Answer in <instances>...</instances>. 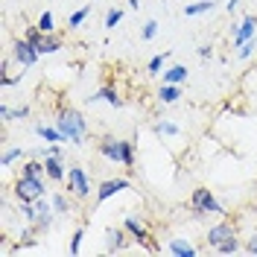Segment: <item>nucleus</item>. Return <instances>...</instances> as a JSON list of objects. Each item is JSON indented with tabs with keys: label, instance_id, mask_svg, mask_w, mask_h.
<instances>
[{
	"label": "nucleus",
	"instance_id": "33",
	"mask_svg": "<svg viewBox=\"0 0 257 257\" xmlns=\"http://www.w3.org/2000/svg\"><path fill=\"white\" fill-rule=\"evenodd\" d=\"M27 117H30V105H21V108H12L9 111V123L12 120H27Z\"/></svg>",
	"mask_w": 257,
	"mask_h": 257
},
{
	"label": "nucleus",
	"instance_id": "8",
	"mask_svg": "<svg viewBox=\"0 0 257 257\" xmlns=\"http://www.w3.org/2000/svg\"><path fill=\"white\" fill-rule=\"evenodd\" d=\"M123 190H132V181L128 178H105V181H99V187H96V205H102V202H108L111 196Z\"/></svg>",
	"mask_w": 257,
	"mask_h": 257
},
{
	"label": "nucleus",
	"instance_id": "17",
	"mask_svg": "<svg viewBox=\"0 0 257 257\" xmlns=\"http://www.w3.org/2000/svg\"><path fill=\"white\" fill-rule=\"evenodd\" d=\"M178 99H181V85L161 82V88H158V102H164V105H176Z\"/></svg>",
	"mask_w": 257,
	"mask_h": 257
},
{
	"label": "nucleus",
	"instance_id": "38",
	"mask_svg": "<svg viewBox=\"0 0 257 257\" xmlns=\"http://www.w3.org/2000/svg\"><path fill=\"white\" fill-rule=\"evenodd\" d=\"M128 3V9H138V6H141V0H126Z\"/></svg>",
	"mask_w": 257,
	"mask_h": 257
},
{
	"label": "nucleus",
	"instance_id": "23",
	"mask_svg": "<svg viewBox=\"0 0 257 257\" xmlns=\"http://www.w3.org/2000/svg\"><path fill=\"white\" fill-rule=\"evenodd\" d=\"M88 18H91V3L82 6V9H76V12H70V15H67V27H70V30H79Z\"/></svg>",
	"mask_w": 257,
	"mask_h": 257
},
{
	"label": "nucleus",
	"instance_id": "3",
	"mask_svg": "<svg viewBox=\"0 0 257 257\" xmlns=\"http://www.w3.org/2000/svg\"><path fill=\"white\" fill-rule=\"evenodd\" d=\"M190 210L196 216H208V213L225 216L222 202H219V199L213 196V190H208V187H196V190L190 193Z\"/></svg>",
	"mask_w": 257,
	"mask_h": 257
},
{
	"label": "nucleus",
	"instance_id": "18",
	"mask_svg": "<svg viewBox=\"0 0 257 257\" xmlns=\"http://www.w3.org/2000/svg\"><path fill=\"white\" fill-rule=\"evenodd\" d=\"M161 82H170V85H184V82H187V67H184V64H170V67L161 73Z\"/></svg>",
	"mask_w": 257,
	"mask_h": 257
},
{
	"label": "nucleus",
	"instance_id": "9",
	"mask_svg": "<svg viewBox=\"0 0 257 257\" xmlns=\"http://www.w3.org/2000/svg\"><path fill=\"white\" fill-rule=\"evenodd\" d=\"M12 59H15L21 67H32V64L41 59V53L35 50V44H30L27 38H18L15 47H12Z\"/></svg>",
	"mask_w": 257,
	"mask_h": 257
},
{
	"label": "nucleus",
	"instance_id": "21",
	"mask_svg": "<svg viewBox=\"0 0 257 257\" xmlns=\"http://www.w3.org/2000/svg\"><path fill=\"white\" fill-rule=\"evenodd\" d=\"M27 158H30V152H27L24 146H9V149L3 152V158H0V164H3V167H12L15 161H27Z\"/></svg>",
	"mask_w": 257,
	"mask_h": 257
},
{
	"label": "nucleus",
	"instance_id": "5",
	"mask_svg": "<svg viewBox=\"0 0 257 257\" xmlns=\"http://www.w3.org/2000/svg\"><path fill=\"white\" fill-rule=\"evenodd\" d=\"M123 228L128 231V237L138 242V245H144L146 251H158L155 248V242H152V234H149V228L141 216H135V213H128L126 219H123Z\"/></svg>",
	"mask_w": 257,
	"mask_h": 257
},
{
	"label": "nucleus",
	"instance_id": "28",
	"mask_svg": "<svg viewBox=\"0 0 257 257\" xmlns=\"http://www.w3.org/2000/svg\"><path fill=\"white\" fill-rule=\"evenodd\" d=\"M38 30L41 32H56V18H53V12H41V18H38Z\"/></svg>",
	"mask_w": 257,
	"mask_h": 257
},
{
	"label": "nucleus",
	"instance_id": "36",
	"mask_svg": "<svg viewBox=\"0 0 257 257\" xmlns=\"http://www.w3.org/2000/svg\"><path fill=\"white\" fill-rule=\"evenodd\" d=\"M9 111H12V108H9L6 102H0V120H3V123H9Z\"/></svg>",
	"mask_w": 257,
	"mask_h": 257
},
{
	"label": "nucleus",
	"instance_id": "30",
	"mask_svg": "<svg viewBox=\"0 0 257 257\" xmlns=\"http://www.w3.org/2000/svg\"><path fill=\"white\" fill-rule=\"evenodd\" d=\"M242 245H240V240L234 237V240H228V242H222V245H216V254H237Z\"/></svg>",
	"mask_w": 257,
	"mask_h": 257
},
{
	"label": "nucleus",
	"instance_id": "25",
	"mask_svg": "<svg viewBox=\"0 0 257 257\" xmlns=\"http://www.w3.org/2000/svg\"><path fill=\"white\" fill-rule=\"evenodd\" d=\"M120 21H123V9H120V6H114V9H108V12H105V21H102V27L111 32L114 27L120 24Z\"/></svg>",
	"mask_w": 257,
	"mask_h": 257
},
{
	"label": "nucleus",
	"instance_id": "12",
	"mask_svg": "<svg viewBox=\"0 0 257 257\" xmlns=\"http://www.w3.org/2000/svg\"><path fill=\"white\" fill-rule=\"evenodd\" d=\"M88 102H91V105H94V102H105V105H111V108H120L126 99L120 96V91H117L114 85H102L99 91H94V94L88 96Z\"/></svg>",
	"mask_w": 257,
	"mask_h": 257
},
{
	"label": "nucleus",
	"instance_id": "7",
	"mask_svg": "<svg viewBox=\"0 0 257 257\" xmlns=\"http://www.w3.org/2000/svg\"><path fill=\"white\" fill-rule=\"evenodd\" d=\"M231 35H234V47H242L245 41L257 38V15H242L240 24H234Z\"/></svg>",
	"mask_w": 257,
	"mask_h": 257
},
{
	"label": "nucleus",
	"instance_id": "13",
	"mask_svg": "<svg viewBox=\"0 0 257 257\" xmlns=\"http://www.w3.org/2000/svg\"><path fill=\"white\" fill-rule=\"evenodd\" d=\"M44 167H47V181H56V184L67 181V164H64V155H47V158H44Z\"/></svg>",
	"mask_w": 257,
	"mask_h": 257
},
{
	"label": "nucleus",
	"instance_id": "24",
	"mask_svg": "<svg viewBox=\"0 0 257 257\" xmlns=\"http://www.w3.org/2000/svg\"><path fill=\"white\" fill-rule=\"evenodd\" d=\"M167 62H170V53H158V56H152L149 64H146V73H149V76L164 73V64H167Z\"/></svg>",
	"mask_w": 257,
	"mask_h": 257
},
{
	"label": "nucleus",
	"instance_id": "14",
	"mask_svg": "<svg viewBox=\"0 0 257 257\" xmlns=\"http://www.w3.org/2000/svg\"><path fill=\"white\" fill-rule=\"evenodd\" d=\"M167 251H170L173 257H196L199 254V248L190 245L187 240H181V237H173V240L167 242Z\"/></svg>",
	"mask_w": 257,
	"mask_h": 257
},
{
	"label": "nucleus",
	"instance_id": "31",
	"mask_svg": "<svg viewBox=\"0 0 257 257\" xmlns=\"http://www.w3.org/2000/svg\"><path fill=\"white\" fill-rule=\"evenodd\" d=\"M24 38H27L30 44H35V50H38V44H41V38H44V32L38 30V24H35V27H27V32H24Z\"/></svg>",
	"mask_w": 257,
	"mask_h": 257
},
{
	"label": "nucleus",
	"instance_id": "27",
	"mask_svg": "<svg viewBox=\"0 0 257 257\" xmlns=\"http://www.w3.org/2000/svg\"><path fill=\"white\" fill-rule=\"evenodd\" d=\"M53 208H56V213L59 216H64V213H70V202H67V196H62V193H53Z\"/></svg>",
	"mask_w": 257,
	"mask_h": 257
},
{
	"label": "nucleus",
	"instance_id": "15",
	"mask_svg": "<svg viewBox=\"0 0 257 257\" xmlns=\"http://www.w3.org/2000/svg\"><path fill=\"white\" fill-rule=\"evenodd\" d=\"M35 135H38L44 144H67V141H64V135L59 132V126H56V123H53V126L38 123V126H35Z\"/></svg>",
	"mask_w": 257,
	"mask_h": 257
},
{
	"label": "nucleus",
	"instance_id": "19",
	"mask_svg": "<svg viewBox=\"0 0 257 257\" xmlns=\"http://www.w3.org/2000/svg\"><path fill=\"white\" fill-rule=\"evenodd\" d=\"M21 173H24V176H38V178H47V167H44V158H35V155H30V158L24 161Z\"/></svg>",
	"mask_w": 257,
	"mask_h": 257
},
{
	"label": "nucleus",
	"instance_id": "11",
	"mask_svg": "<svg viewBox=\"0 0 257 257\" xmlns=\"http://www.w3.org/2000/svg\"><path fill=\"white\" fill-rule=\"evenodd\" d=\"M132 237H128L126 228H108V234H105V251L108 254H117V251H126Z\"/></svg>",
	"mask_w": 257,
	"mask_h": 257
},
{
	"label": "nucleus",
	"instance_id": "34",
	"mask_svg": "<svg viewBox=\"0 0 257 257\" xmlns=\"http://www.w3.org/2000/svg\"><path fill=\"white\" fill-rule=\"evenodd\" d=\"M242 251H245V254H257V231L248 237V242L242 245Z\"/></svg>",
	"mask_w": 257,
	"mask_h": 257
},
{
	"label": "nucleus",
	"instance_id": "2",
	"mask_svg": "<svg viewBox=\"0 0 257 257\" xmlns=\"http://www.w3.org/2000/svg\"><path fill=\"white\" fill-rule=\"evenodd\" d=\"M99 155L102 158L114 161V164H123V167H135V144L126 141V138H111V135H105L99 144Z\"/></svg>",
	"mask_w": 257,
	"mask_h": 257
},
{
	"label": "nucleus",
	"instance_id": "20",
	"mask_svg": "<svg viewBox=\"0 0 257 257\" xmlns=\"http://www.w3.org/2000/svg\"><path fill=\"white\" fill-rule=\"evenodd\" d=\"M213 9H216L213 0H199V3H187V6H184V15L187 18H199V15H210Z\"/></svg>",
	"mask_w": 257,
	"mask_h": 257
},
{
	"label": "nucleus",
	"instance_id": "29",
	"mask_svg": "<svg viewBox=\"0 0 257 257\" xmlns=\"http://www.w3.org/2000/svg\"><path fill=\"white\" fill-rule=\"evenodd\" d=\"M82 240H85V228H76V231H73V237H70L67 251H70V254H79V251H82Z\"/></svg>",
	"mask_w": 257,
	"mask_h": 257
},
{
	"label": "nucleus",
	"instance_id": "37",
	"mask_svg": "<svg viewBox=\"0 0 257 257\" xmlns=\"http://www.w3.org/2000/svg\"><path fill=\"white\" fill-rule=\"evenodd\" d=\"M242 0H228V3H225V12H228V15H231V12H234V9H237V6H240Z\"/></svg>",
	"mask_w": 257,
	"mask_h": 257
},
{
	"label": "nucleus",
	"instance_id": "22",
	"mask_svg": "<svg viewBox=\"0 0 257 257\" xmlns=\"http://www.w3.org/2000/svg\"><path fill=\"white\" fill-rule=\"evenodd\" d=\"M152 132H155L158 138H176V135H181V128H178L173 120H155Z\"/></svg>",
	"mask_w": 257,
	"mask_h": 257
},
{
	"label": "nucleus",
	"instance_id": "16",
	"mask_svg": "<svg viewBox=\"0 0 257 257\" xmlns=\"http://www.w3.org/2000/svg\"><path fill=\"white\" fill-rule=\"evenodd\" d=\"M64 47L62 35H56V32H44V38H41V44H38V53L41 56H53V53H59Z\"/></svg>",
	"mask_w": 257,
	"mask_h": 257
},
{
	"label": "nucleus",
	"instance_id": "10",
	"mask_svg": "<svg viewBox=\"0 0 257 257\" xmlns=\"http://www.w3.org/2000/svg\"><path fill=\"white\" fill-rule=\"evenodd\" d=\"M234 237H237V225L228 222V219H222V222H216L208 228V245H213V248L228 242V240H234Z\"/></svg>",
	"mask_w": 257,
	"mask_h": 257
},
{
	"label": "nucleus",
	"instance_id": "26",
	"mask_svg": "<svg viewBox=\"0 0 257 257\" xmlns=\"http://www.w3.org/2000/svg\"><path fill=\"white\" fill-rule=\"evenodd\" d=\"M254 53H257V38H251V41H245L242 47H237V59H240V62H248Z\"/></svg>",
	"mask_w": 257,
	"mask_h": 257
},
{
	"label": "nucleus",
	"instance_id": "4",
	"mask_svg": "<svg viewBox=\"0 0 257 257\" xmlns=\"http://www.w3.org/2000/svg\"><path fill=\"white\" fill-rule=\"evenodd\" d=\"M12 193H15L18 202H38L41 196H47V184H44V178L38 176H18L15 187H12Z\"/></svg>",
	"mask_w": 257,
	"mask_h": 257
},
{
	"label": "nucleus",
	"instance_id": "32",
	"mask_svg": "<svg viewBox=\"0 0 257 257\" xmlns=\"http://www.w3.org/2000/svg\"><path fill=\"white\" fill-rule=\"evenodd\" d=\"M158 21H146L144 24V30H141V35H144V41H152V38H155V35H158Z\"/></svg>",
	"mask_w": 257,
	"mask_h": 257
},
{
	"label": "nucleus",
	"instance_id": "35",
	"mask_svg": "<svg viewBox=\"0 0 257 257\" xmlns=\"http://www.w3.org/2000/svg\"><path fill=\"white\" fill-rule=\"evenodd\" d=\"M196 53H199V59H210V56H213V47H210V44H202Z\"/></svg>",
	"mask_w": 257,
	"mask_h": 257
},
{
	"label": "nucleus",
	"instance_id": "1",
	"mask_svg": "<svg viewBox=\"0 0 257 257\" xmlns=\"http://www.w3.org/2000/svg\"><path fill=\"white\" fill-rule=\"evenodd\" d=\"M59 132L64 135V141L73 146H82L88 141V120H85V114L76 111V108H70V105H64L62 111L56 114V120H53Z\"/></svg>",
	"mask_w": 257,
	"mask_h": 257
},
{
	"label": "nucleus",
	"instance_id": "6",
	"mask_svg": "<svg viewBox=\"0 0 257 257\" xmlns=\"http://www.w3.org/2000/svg\"><path fill=\"white\" fill-rule=\"evenodd\" d=\"M67 193L76 199H88L91 196V178L85 173V167H67Z\"/></svg>",
	"mask_w": 257,
	"mask_h": 257
}]
</instances>
